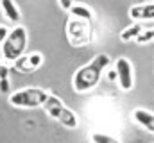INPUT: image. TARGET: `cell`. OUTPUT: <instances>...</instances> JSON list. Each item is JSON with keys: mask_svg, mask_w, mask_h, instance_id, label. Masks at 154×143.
I'll return each instance as SVG.
<instances>
[{"mask_svg": "<svg viewBox=\"0 0 154 143\" xmlns=\"http://www.w3.org/2000/svg\"><path fill=\"white\" fill-rule=\"evenodd\" d=\"M109 63H111L109 56L97 54L88 65L81 66L75 72V75H74V90H75L77 93H86V91L93 90L99 84L102 73L109 66Z\"/></svg>", "mask_w": 154, "mask_h": 143, "instance_id": "cell-1", "label": "cell"}, {"mask_svg": "<svg viewBox=\"0 0 154 143\" xmlns=\"http://www.w3.org/2000/svg\"><path fill=\"white\" fill-rule=\"evenodd\" d=\"M27 48V31L22 25H16L9 31L2 43V59L7 63H14L20 56H23Z\"/></svg>", "mask_w": 154, "mask_h": 143, "instance_id": "cell-2", "label": "cell"}, {"mask_svg": "<svg viewBox=\"0 0 154 143\" xmlns=\"http://www.w3.org/2000/svg\"><path fill=\"white\" fill-rule=\"evenodd\" d=\"M41 107L47 111V114H48L52 120L59 122L63 127H66V129H75L77 127V114L72 109H68L56 95H50V93H48L47 100L43 102Z\"/></svg>", "mask_w": 154, "mask_h": 143, "instance_id": "cell-3", "label": "cell"}, {"mask_svg": "<svg viewBox=\"0 0 154 143\" xmlns=\"http://www.w3.org/2000/svg\"><path fill=\"white\" fill-rule=\"evenodd\" d=\"M66 38L72 47L90 45L93 39V29L90 25V20H82V18L70 14L68 22H66Z\"/></svg>", "mask_w": 154, "mask_h": 143, "instance_id": "cell-4", "label": "cell"}, {"mask_svg": "<svg viewBox=\"0 0 154 143\" xmlns=\"http://www.w3.org/2000/svg\"><path fill=\"white\" fill-rule=\"evenodd\" d=\"M48 93L41 88H25L20 90L16 93L9 95V102L14 107H22V109H34V107H41L43 102L47 100Z\"/></svg>", "mask_w": 154, "mask_h": 143, "instance_id": "cell-5", "label": "cell"}, {"mask_svg": "<svg viewBox=\"0 0 154 143\" xmlns=\"http://www.w3.org/2000/svg\"><path fill=\"white\" fill-rule=\"evenodd\" d=\"M115 72L118 77V84L124 91L133 90L134 79H133V65L125 59V57H118L115 63Z\"/></svg>", "mask_w": 154, "mask_h": 143, "instance_id": "cell-6", "label": "cell"}, {"mask_svg": "<svg viewBox=\"0 0 154 143\" xmlns=\"http://www.w3.org/2000/svg\"><path fill=\"white\" fill-rule=\"evenodd\" d=\"M41 63H43V56L39 52H32V54L20 56L14 61V68L20 73H32V72H36L41 66Z\"/></svg>", "mask_w": 154, "mask_h": 143, "instance_id": "cell-7", "label": "cell"}, {"mask_svg": "<svg viewBox=\"0 0 154 143\" xmlns=\"http://www.w3.org/2000/svg\"><path fill=\"white\" fill-rule=\"evenodd\" d=\"M129 16L134 22H151V20H154V2L133 5L129 9Z\"/></svg>", "mask_w": 154, "mask_h": 143, "instance_id": "cell-8", "label": "cell"}, {"mask_svg": "<svg viewBox=\"0 0 154 143\" xmlns=\"http://www.w3.org/2000/svg\"><path fill=\"white\" fill-rule=\"evenodd\" d=\"M133 120L142 129H145V131H149V132L154 134V113L147 111V109H142V107H136L133 111Z\"/></svg>", "mask_w": 154, "mask_h": 143, "instance_id": "cell-9", "label": "cell"}, {"mask_svg": "<svg viewBox=\"0 0 154 143\" xmlns=\"http://www.w3.org/2000/svg\"><path fill=\"white\" fill-rule=\"evenodd\" d=\"M0 7H2V13L5 14V18L13 23H20L22 20V14H20V9L16 7V4L13 0H0Z\"/></svg>", "mask_w": 154, "mask_h": 143, "instance_id": "cell-10", "label": "cell"}, {"mask_svg": "<svg viewBox=\"0 0 154 143\" xmlns=\"http://www.w3.org/2000/svg\"><path fill=\"white\" fill-rule=\"evenodd\" d=\"M143 31V27L140 25V22H136V23H133V25H129L127 29H124L122 32H120V41H124V43H131V41H134L140 32Z\"/></svg>", "mask_w": 154, "mask_h": 143, "instance_id": "cell-11", "label": "cell"}, {"mask_svg": "<svg viewBox=\"0 0 154 143\" xmlns=\"http://www.w3.org/2000/svg\"><path fill=\"white\" fill-rule=\"evenodd\" d=\"M68 13H70V14H74V16H77V18L90 20V22H91V18H93V13H91V9H88L86 5H72Z\"/></svg>", "mask_w": 154, "mask_h": 143, "instance_id": "cell-12", "label": "cell"}, {"mask_svg": "<svg viewBox=\"0 0 154 143\" xmlns=\"http://www.w3.org/2000/svg\"><path fill=\"white\" fill-rule=\"evenodd\" d=\"M151 39H154V27H151V29H143L134 41L140 43V45H145V43H149Z\"/></svg>", "mask_w": 154, "mask_h": 143, "instance_id": "cell-13", "label": "cell"}, {"mask_svg": "<svg viewBox=\"0 0 154 143\" xmlns=\"http://www.w3.org/2000/svg\"><path fill=\"white\" fill-rule=\"evenodd\" d=\"M91 141L93 143H116L115 138L106 136V134H91Z\"/></svg>", "mask_w": 154, "mask_h": 143, "instance_id": "cell-14", "label": "cell"}, {"mask_svg": "<svg viewBox=\"0 0 154 143\" xmlns=\"http://www.w3.org/2000/svg\"><path fill=\"white\" fill-rule=\"evenodd\" d=\"M9 77V65H7V61H0V79H7Z\"/></svg>", "mask_w": 154, "mask_h": 143, "instance_id": "cell-15", "label": "cell"}, {"mask_svg": "<svg viewBox=\"0 0 154 143\" xmlns=\"http://www.w3.org/2000/svg\"><path fill=\"white\" fill-rule=\"evenodd\" d=\"M9 77L7 79H0V93L2 95H5V93H9Z\"/></svg>", "mask_w": 154, "mask_h": 143, "instance_id": "cell-16", "label": "cell"}, {"mask_svg": "<svg viewBox=\"0 0 154 143\" xmlns=\"http://www.w3.org/2000/svg\"><path fill=\"white\" fill-rule=\"evenodd\" d=\"M57 2H59L63 11H70V7L74 5V0H57Z\"/></svg>", "mask_w": 154, "mask_h": 143, "instance_id": "cell-17", "label": "cell"}, {"mask_svg": "<svg viewBox=\"0 0 154 143\" xmlns=\"http://www.w3.org/2000/svg\"><path fill=\"white\" fill-rule=\"evenodd\" d=\"M7 27H4V25H0V45L4 43V39H5V36H7Z\"/></svg>", "mask_w": 154, "mask_h": 143, "instance_id": "cell-18", "label": "cell"}]
</instances>
